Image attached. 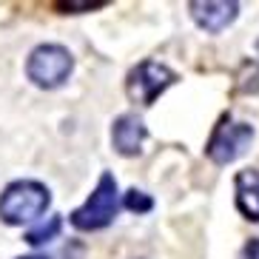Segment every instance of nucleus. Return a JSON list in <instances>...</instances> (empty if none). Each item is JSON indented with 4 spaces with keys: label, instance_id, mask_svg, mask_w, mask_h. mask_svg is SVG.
<instances>
[{
    "label": "nucleus",
    "instance_id": "1",
    "mask_svg": "<svg viewBox=\"0 0 259 259\" xmlns=\"http://www.w3.org/2000/svg\"><path fill=\"white\" fill-rule=\"evenodd\" d=\"M52 194L37 180H17L9 183L0 194V220L6 225H26L46 213Z\"/></svg>",
    "mask_w": 259,
    "mask_h": 259
},
{
    "label": "nucleus",
    "instance_id": "2",
    "mask_svg": "<svg viewBox=\"0 0 259 259\" xmlns=\"http://www.w3.org/2000/svg\"><path fill=\"white\" fill-rule=\"evenodd\" d=\"M74 71V57L66 46L57 43H40L31 49L29 60H26V77L37 89H60Z\"/></svg>",
    "mask_w": 259,
    "mask_h": 259
},
{
    "label": "nucleus",
    "instance_id": "3",
    "mask_svg": "<svg viewBox=\"0 0 259 259\" xmlns=\"http://www.w3.org/2000/svg\"><path fill=\"white\" fill-rule=\"evenodd\" d=\"M120 208V194H117V180L111 174L100 177L97 188L92 191V197L85 199L80 208L71 211V225L77 231H100L111 225Z\"/></svg>",
    "mask_w": 259,
    "mask_h": 259
},
{
    "label": "nucleus",
    "instance_id": "4",
    "mask_svg": "<svg viewBox=\"0 0 259 259\" xmlns=\"http://www.w3.org/2000/svg\"><path fill=\"white\" fill-rule=\"evenodd\" d=\"M177 80V74L168 66L162 63H154V60H143L140 66L128 71V80H125V92L134 103L140 106H151L154 100L165 92L168 85Z\"/></svg>",
    "mask_w": 259,
    "mask_h": 259
},
{
    "label": "nucleus",
    "instance_id": "5",
    "mask_svg": "<svg viewBox=\"0 0 259 259\" xmlns=\"http://www.w3.org/2000/svg\"><path fill=\"white\" fill-rule=\"evenodd\" d=\"M251 140H253V128L248 122L222 120L220 125H217V131L211 134V140H208L205 154L217 162V165H228L236 157H242L245 148L251 145Z\"/></svg>",
    "mask_w": 259,
    "mask_h": 259
},
{
    "label": "nucleus",
    "instance_id": "6",
    "mask_svg": "<svg viewBox=\"0 0 259 259\" xmlns=\"http://www.w3.org/2000/svg\"><path fill=\"white\" fill-rule=\"evenodd\" d=\"M191 9V17L197 20L199 29L205 31H222L228 29L231 23L236 20V12H239V3H234V0H194V3H188Z\"/></svg>",
    "mask_w": 259,
    "mask_h": 259
},
{
    "label": "nucleus",
    "instance_id": "7",
    "mask_svg": "<svg viewBox=\"0 0 259 259\" xmlns=\"http://www.w3.org/2000/svg\"><path fill=\"white\" fill-rule=\"evenodd\" d=\"M145 137H148L145 122L137 114H122L111 125V143H114L117 154H122V157H137L143 151Z\"/></svg>",
    "mask_w": 259,
    "mask_h": 259
},
{
    "label": "nucleus",
    "instance_id": "8",
    "mask_svg": "<svg viewBox=\"0 0 259 259\" xmlns=\"http://www.w3.org/2000/svg\"><path fill=\"white\" fill-rule=\"evenodd\" d=\"M236 208L245 213V220L259 222V171L253 168L236 174Z\"/></svg>",
    "mask_w": 259,
    "mask_h": 259
},
{
    "label": "nucleus",
    "instance_id": "9",
    "mask_svg": "<svg viewBox=\"0 0 259 259\" xmlns=\"http://www.w3.org/2000/svg\"><path fill=\"white\" fill-rule=\"evenodd\" d=\"M60 228H63V220L57 217V213H52V217L40 220L37 225H31V228L26 231V242H29L31 248H40V245H46V242H52V239H57Z\"/></svg>",
    "mask_w": 259,
    "mask_h": 259
},
{
    "label": "nucleus",
    "instance_id": "10",
    "mask_svg": "<svg viewBox=\"0 0 259 259\" xmlns=\"http://www.w3.org/2000/svg\"><path fill=\"white\" fill-rule=\"evenodd\" d=\"M122 205L128 208V211H137V213H145L154 208V199L148 197V194H143V191L131 188L128 194H125V199H122Z\"/></svg>",
    "mask_w": 259,
    "mask_h": 259
},
{
    "label": "nucleus",
    "instance_id": "11",
    "mask_svg": "<svg viewBox=\"0 0 259 259\" xmlns=\"http://www.w3.org/2000/svg\"><path fill=\"white\" fill-rule=\"evenodd\" d=\"M242 259H259V239H251V242L242 248Z\"/></svg>",
    "mask_w": 259,
    "mask_h": 259
},
{
    "label": "nucleus",
    "instance_id": "12",
    "mask_svg": "<svg viewBox=\"0 0 259 259\" xmlns=\"http://www.w3.org/2000/svg\"><path fill=\"white\" fill-rule=\"evenodd\" d=\"M106 6V0H97V3H57V9H100Z\"/></svg>",
    "mask_w": 259,
    "mask_h": 259
},
{
    "label": "nucleus",
    "instance_id": "13",
    "mask_svg": "<svg viewBox=\"0 0 259 259\" xmlns=\"http://www.w3.org/2000/svg\"><path fill=\"white\" fill-rule=\"evenodd\" d=\"M17 259H46V256H37V253H31V256H17Z\"/></svg>",
    "mask_w": 259,
    "mask_h": 259
}]
</instances>
